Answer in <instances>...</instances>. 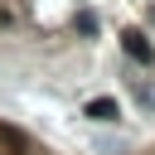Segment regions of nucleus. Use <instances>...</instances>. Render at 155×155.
Here are the masks:
<instances>
[{"label": "nucleus", "mask_w": 155, "mask_h": 155, "mask_svg": "<svg viewBox=\"0 0 155 155\" xmlns=\"http://www.w3.org/2000/svg\"><path fill=\"white\" fill-rule=\"evenodd\" d=\"M78 34H97V19L92 15H78Z\"/></svg>", "instance_id": "20e7f679"}, {"label": "nucleus", "mask_w": 155, "mask_h": 155, "mask_svg": "<svg viewBox=\"0 0 155 155\" xmlns=\"http://www.w3.org/2000/svg\"><path fill=\"white\" fill-rule=\"evenodd\" d=\"M131 92H136V107L155 111V82H150V78H131Z\"/></svg>", "instance_id": "f03ea898"}, {"label": "nucleus", "mask_w": 155, "mask_h": 155, "mask_svg": "<svg viewBox=\"0 0 155 155\" xmlns=\"http://www.w3.org/2000/svg\"><path fill=\"white\" fill-rule=\"evenodd\" d=\"M87 116H92V121H116V102H111V97H92V102H87Z\"/></svg>", "instance_id": "7ed1b4c3"}, {"label": "nucleus", "mask_w": 155, "mask_h": 155, "mask_svg": "<svg viewBox=\"0 0 155 155\" xmlns=\"http://www.w3.org/2000/svg\"><path fill=\"white\" fill-rule=\"evenodd\" d=\"M121 48H126L136 63H150V58H155V48L145 44V34H140V29H126V34H121Z\"/></svg>", "instance_id": "f257e3e1"}]
</instances>
